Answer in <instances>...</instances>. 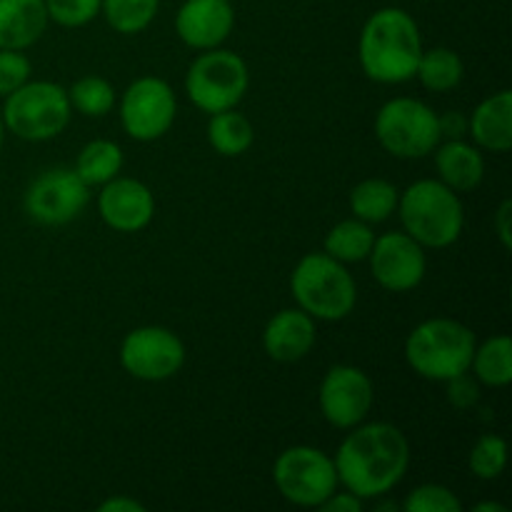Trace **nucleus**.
Segmentation results:
<instances>
[{
  "mask_svg": "<svg viewBox=\"0 0 512 512\" xmlns=\"http://www.w3.org/2000/svg\"><path fill=\"white\" fill-rule=\"evenodd\" d=\"M353 433L335 453L338 483L360 500L380 498L398 488L410 465V445L403 430L390 423H368Z\"/></svg>",
  "mask_w": 512,
  "mask_h": 512,
  "instance_id": "obj_1",
  "label": "nucleus"
},
{
  "mask_svg": "<svg viewBox=\"0 0 512 512\" xmlns=\"http://www.w3.org/2000/svg\"><path fill=\"white\" fill-rule=\"evenodd\" d=\"M423 38L413 15L403 8H380L360 30V68L370 80L400 85L415 78Z\"/></svg>",
  "mask_w": 512,
  "mask_h": 512,
  "instance_id": "obj_2",
  "label": "nucleus"
},
{
  "mask_svg": "<svg viewBox=\"0 0 512 512\" xmlns=\"http://www.w3.org/2000/svg\"><path fill=\"white\" fill-rule=\"evenodd\" d=\"M403 230L423 248H448L465 228V210L458 193L440 180H418L398 198Z\"/></svg>",
  "mask_w": 512,
  "mask_h": 512,
  "instance_id": "obj_3",
  "label": "nucleus"
},
{
  "mask_svg": "<svg viewBox=\"0 0 512 512\" xmlns=\"http://www.w3.org/2000/svg\"><path fill=\"white\" fill-rule=\"evenodd\" d=\"M475 333L453 318H430L405 340V360L425 380L448 383L468 373L475 355Z\"/></svg>",
  "mask_w": 512,
  "mask_h": 512,
  "instance_id": "obj_4",
  "label": "nucleus"
},
{
  "mask_svg": "<svg viewBox=\"0 0 512 512\" xmlns=\"http://www.w3.org/2000/svg\"><path fill=\"white\" fill-rule=\"evenodd\" d=\"M290 290L300 310L313 320L338 323L353 313L358 288L345 263L328 253H308L290 275Z\"/></svg>",
  "mask_w": 512,
  "mask_h": 512,
  "instance_id": "obj_5",
  "label": "nucleus"
},
{
  "mask_svg": "<svg viewBox=\"0 0 512 512\" xmlns=\"http://www.w3.org/2000/svg\"><path fill=\"white\" fill-rule=\"evenodd\" d=\"M70 105L68 90L50 80H28L5 95L3 125L5 130L28 143H43L53 140L68 128Z\"/></svg>",
  "mask_w": 512,
  "mask_h": 512,
  "instance_id": "obj_6",
  "label": "nucleus"
},
{
  "mask_svg": "<svg viewBox=\"0 0 512 512\" xmlns=\"http://www.w3.org/2000/svg\"><path fill=\"white\" fill-rule=\"evenodd\" d=\"M375 138L385 153L418 160L440 145L438 113L418 98H393L375 115Z\"/></svg>",
  "mask_w": 512,
  "mask_h": 512,
  "instance_id": "obj_7",
  "label": "nucleus"
},
{
  "mask_svg": "<svg viewBox=\"0 0 512 512\" xmlns=\"http://www.w3.org/2000/svg\"><path fill=\"white\" fill-rule=\"evenodd\" d=\"M248 85L250 73L245 60L233 50L223 48L203 50L185 75L188 98L195 108L210 115L235 108L248 93Z\"/></svg>",
  "mask_w": 512,
  "mask_h": 512,
  "instance_id": "obj_8",
  "label": "nucleus"
},
{
  "mask_svg": "<svg viewBox=\"0 0 512 512\" xmlns=\"http://www.w3.org/2000/svg\"><path fill=\"white\" fill-rule=\"evenodd\" d=\"M278 493L298 508H320L338 490V473L328 453L310 445L283 450L273 465Z\"/></svg>",
  "mask_w": 512,
  "mask_h": 512,
  "instance_id": "obj_9",
  "label": "nucleus"
},
{
  "mask_svg": "<svg viewBox=\"0 0 512 512\" xmlns=\"http://www.w3.org/2000/svg\"><path fill=\"white\" fill-rule=\"evenodd\" d=\"M178 100L163 78H138L125 88L120 98V123L138 143H153L163 138L175 123Z\"/></svg>",
  "mask_w": 512,
  "mask_h": 512,
  "instance_id": "obj_10",
  "label": "nucleus"
},
{
  "mask_svg": "<svg viewBox=\"0 0 512 512\" xmlns=\"http://www.w3.org/2000/svg\"><path fill=\"white\" fill-rule=\"evenodd\" d=\"M185 363V345L173 330L160 325L130 330L120 345V365L133 378L160 383L180 373Z\"/></svg>",
  "mask_w": 512,
  "mask_h": 512,
  "instance_id": "obj_11",
  "label": "nucleus"
},
{
  "mask_svg": "<svg viewBox=\"0 0 512 512\" xmlns=\"http://www.w3.org/2000/svg\"><path fill=\"white\" fill-rule=\"evenodd\" d=\"M90 200V188L73 168L40 173L25 190V213L40 225H65L78 218Z\"/></svg>",
  "mask_w": 512,
  "mask_h": 512,
  "instance_id": "obj_12",
  "label": "nucleus"
},
{
  "mask_svg": "<svg viewBox=\"0 0 512 512\" xmlns=\"http://www.w3.org/2000/svg\"><path fill=\"white\" fill-rule=\"evenodd\" d=\"M373 380L353 365H333L320 383V413L333 428L350 430L368 418L373 408Z\"/></svg>",
  "mask_w": 512,
  "mask_h": 512,
  "instance_id": "obj_13",
  "label": "nucleus"
},
{
  "mask_svg": "<svg viewBox=\"0 0 512 512\" xmlns=\"http://www.w3.org/2000/svg\"><path fill=\"white\" fill-rule=\"evenodd\" d=\"M368 260L373 278L378 280L380 288L390 290V293L415 290L423 283L425 270H428L425 248L418 240L410 238L405 230H395V233L375 238Z\"/></svg>",
  "mask_w": 512,
  "mask_h": 512,
  "instance_id": "obj_14",
  "label": "nucleus"
},
{
  "mask_svg": "<svg viewBox=\"0 0 512 512\" xmlns=\"http://www.w3.org/2000/svg\"><path fill=\"white\" fill-rule=\"evenodd\" d=\"M98 213L108 228L118 233H138L155 215V198L145 183L135 178H113L100 185Z\"/></svg>",
  "mask_w": 512,
  "mask_h": 512,
  "instance_id": "obj_15",
  "label": "nucleus"
},
{
  "mask_svg": "<svg viewBox=\"0 0 512 512\" xmlns=\"http://www.w3.org/2000/svg\"><path fill=\"white\" fill-rule=\"evenodd\" d=\"M233 28L235 13L230 0H185L175 15V33L195 50L220 48Z\"/></svg>",
  "mask_w": 512,
  "mask_h": 512,
  "instance_id": "obj_16",
  "label": "nucleus"
},
{
  "mask_svg": "<svg viewBox=\"0 0 512 512\" xmlns=\"http://www.w3.org/2000/svg\"><path fill=\"white\" fill-rule=\"evenodd\" d=\"M315 333V320L305 310L285 308L265 325L263 348L278 363H295L313 350Z\"/></svg>",
  "mask_w": 512,
  "mask_h": 512,
  "instance_id": "obj_17",
  "label": "nucleus"
},
{
  "mask_svg": "<svg viewBox=\"0 0 512 512\" xmlns=\"http://www.w3.org/2000/svg\"><path fill=\"white\" fill-rule=\"evenodd\" d=\"M475 145L490 153H508L512 148V93L498 90L488 95L468 118Z\"/></svg>",
  "mask_w": 512,
  "mask_h": 512,
  "instance_id": "obj_18",
  "label": "nucleus"
},
{
  "mask_svg": "<svg viewBox=\"0 0 512 512\" xmlns=\"http://www.w3.org/2000/svg\"><path fill=\"white\" fill-rule=\"evenodd\" d=\"M435 168H438L440 183L448 185L455 193L475 190L485 178V158L478 145L468 143L465 138L445 140L433 150Z\"/></svg>",
  "mask_w": 512,
  "mask_h": 512,
  "instance_id": "obj_19",
  "label": "nucleus"
},
{
  "mask_svg": "<svg viewBox=\"0 0 512 512\" xmlns=\"http://www.w3.org/2000/svg\"><path fill=\"white\" fill-rule=\"evenodd\" d=\"M48 23L43 0H0V48H30L43 38Z\"/></svg>",
  "mask_w": 512,
  "mask_h": 512,
  "instance_id": "obj_20",
  "label": "nucleus"
},
{
  "mask_svg": "<svg viewBox=\"0 0 512 512\" xmlns=\"http://www.w3.org/2000/svg\"><path fill=\"white\" fill-rule=\"evenodd\" d=\"M398 188L390 180L383 178H368L360 180L353 190H350V210L363 223H383L390 215L398 210Z\"/></svg>",
  "mask_w": 512,
  "mask_h": 512,
  "instance_id": "obj_21",
  "label": "nucleus"
},
{
  "mask_svg": "<svg viewBox=\"0 0 512 512\" xmlns=\"http://www.w3.org/2000/svg\"><path fill=\"white\" fill-rule=\"evenodd\" d=\"M75 173L88 188L93 185H105L113 178H118L123 170V148L113 140H90L75 160Z\"/></svg>",
  "mask_w": 512,
  "mask_h": 512,
  "instance_id": "obj_22",
  "label": "nucleus"
},
{
  "mask_svg": "<svg viewBox=\"0 0 512 512\" xmlns=\"http://www.w3.org/2000/svg\"><path fill=\"white\" fill-rule=\"evenodd\" d=\"M253 138V123L243 113H235V108L210 115L208 143L213 145L215 153L225 155V158H238V155L248 153Z\"/></svg>",
  "mask_w": 512,
  "mask_h": 512,
  "instance_id": "obj_23",
  "label": "nucleus"
},
{
  "mask_svg": "<svg viewBox=\"0 0 512 512\" xmlns=\"http://www.w3.org/2000/svg\"><path fill=\"white\" fill-rule=\"evenodd\" d=\"M375 233L370 228V223H363L358 218L340 220L328 235H325L323 253H328L330 258L340 260V263H360V260H368L370 250H373Z\"/></svg>",
  "mask_w": 512,
  "mask_h": 512,
  "instance_id": "obj_24",
  "label": "nucleus"
},
{
  "mask_svg": "<svg viewBox=\"0 0 512 512\" xmlns=\"http://www.w3.org/2000/svg\"><path fill=\"white\" fill-rule=\"evenodd\" d=\"M475 378L488 388H505L512 380V340L508 335H493L483 345H475L473 355Z\"/></svg>",
  "mask_w": 512,
  "mask_h": 512,
  "instance_id": "obj_25",
  "label": "nucleus"
},
{
  "mask_svg": "<svg viewBox=\"0 0 512 512\" xmlns=\"http://www.w3.org/2000/svg\"><path fill=\"white\" fill-rule=\"evenodd\" d=\"M465 75V65L460 55L450 48H433L423 50L418 60V70L415 78L423 83V88L433 90V93H448L460 85Z\"/></svg>",
  "mask_w": 512,
  "mask_h": 512,
  "instance_id": "obj_26",
  "label": "nucleus"
},
{
  "mask_svg": "<svg viewBox=\"0 0 512 512\" xmlns=\"http://www.w3.org/2000/svg\"><path fill=\"white\" fill-rule=\"evenodd\" d=\"M160 0H103L100 13L105 15L110 28L120 35L143 33L155 20Z\"/></svg>",
  "mask_w": 512,
  "mask_h": 512,
  "instance_id": "obj_27",
  "label": "nucleus"
},
{
  "mask_svg": "<svg viewBox=\"0 0 512 512\" xmlns=\"http://www.w3.org/2000/svg\"><path fill=\"white\" fill-rule=\"evenodd\" d=\"M70 105L85 118H103L115 105V88L100 75H85L68 90Z\"/></svg>",
  "mask_w": 512,
  "mask_h": 512,
  "instance_id": "obj_28",
  "label": "nucleus"
},
{
  "mask_svg": "<svg viewBox=\"0 0 512 512\" xmlns=\"http://www.w3.org/2000/svg\"><path fill=\"white\" fill-rule=\"evenodd\" d=\"M470 473L480 480H498L508 465V443L500 435H483L470 450Z\"/></svg>",
  "mask_w": 512,
  "mask_h": 512,
  "instance_id": "obj_29",
  "label": "nucleus"
},
{
  "mask_svg": "<svg viewBox=\"0 0 512 512\" xmlns=\"http://www.w3.org/2000/svg\"><path fill=\"white\" fill-rule=\"evenodd\" d=\"M405 512H460L463 510V503L458 500V495L453 493L445 485H420L415 488L408 498L400 505Z\"/></svg>",
  "mask_w": 512,
  "mask_h": 512,
  "instance_id": "obj_30",
  "label": "nucleus"
},
{
  "mask_svg": "<svg viewBox=\"0 0 512 512\" xmlns=\"http://www.w3.org/2000/svg\"><path fill=\"white\" fill-rule=\"evenodd\" d=\"M48 18L63 28H83L100 15L103 0H43Z\"/></svg>",
  "mask_w": 512,
  "mask_h": 512,
  "instance_id": "obj_31",
  "label": "nucleus"
},
{
  "mask_svg": "<svg viewBox=\"0 0 512 512\" xmlns=\"http://www.w3.org/2000/svg\"><path fill=\"white\" fill-rule=\"evenodd\" d=\"M33 65L20 50H3L0 48V98L18 90L20 85L28 83Z\"/></svg>",
  "mask_w": 512,
  "mask_h": 512,
  "instance_id": "obj_32",
  "label": "nucleus"
},
{
  "mask_svg": "<svg viewBox=\"0 0 512 512\" xmlns=\"http://www.w3.org/2000/svg\"><path fill=\"white\" fill-rule=\"evenodd\" d=\"M448 400L455 408L465 410L480 400V388L475 380L468 378V373L458 375V378L448 380Z\"/></svg>",
  "mask_w": 512,
  "mask_h": 512,
  "instance_id": "obj_33",
  "label": "nucleus"
},
{
  "mask_svg": "<svg viewBox=\"0 0 512 512\" xmlns=\"http://www.w3.org/2000/svg\"><path fill=\"white\" fill-rule=\"evenodd\" d=\"M438 125H440V138L445 140L465 138V133H468V118H465L460 110H450V113L438 115Z\"/></svg>",
  "mask_w": 512,
  "mask_h": 512,
  "instance_id": "obj_34",
  "label": "nucleus"
},
{
  "mask_svg": "<svg viewBox=\"0 0 512 512\" xmlns=\"http://www.w3.org/2000/svg\"><path fill=\"white\" fill-rule=\"evenodd\" d=\"M363 503L365 500H360L358 495H353L350 490H345V493H338V490H335V493L330 495L323 505H320V510H325V512H363Z\"/></svg>",
  "mask_w": 512,
  "mask_h": 512,
  "instance_id": "obj_35",
  "label": "nucleus"
},
{
  "mask_svg": "<svg viewBox=\"0 0 512 512\" xmlns=\"http://www.w3.org/2000/svg\"><path fill=\"white\" fill-rule=\"evenodd\" d=\"M510 220H512V203H510V200H503V203H500V208H498V213H495L493 228H495V233H498L500 245H503L505 250L512 248V235H510L512 225H510Z\"/></svg>",
  "mask_w": 512,
  "mask_h": 512,
  "instance_id": "obj_36",
  "label": "nucleus"
},
{
  "mask_svg": "<svg viewBox=\"0 0 512 512\" xmlns=\"http://www.w3.org/2000/svg\"><path fill=\"white\" fill-rule=\"evenodd\" d=\"M100 512H145V505L138 503V500L128 498V495H115V498H108L105 503L98 505Z\"/></svg>",
  "mask_w": 512,
  "mask_h": 512,
  "instance_id": "obj_37",
  "label": "nucleus"
},
{
  "mask_svg": "<svg viewBox=\"0 0 512 512\" xmlns=\"http://www.w3.org/2000/svg\"><path fill=\"white\" fill-rule=\"evenodd\" d=\"M475 512H508V508L500 503H478L475 505Z\"/></svg>",
  "mask_w": 512,
  "mask_h": 512,
  "instance_id": "obj_38",
  "label": "nucleus"
},
{
  "mask_svg": "<svg viewBox=\"0 0 512 512\" xmlns=\"http://www.w3.org/2000/svg\"><path fill=\"white\" fill-rule=\"evenodd\" d=\"M375 510H403V508H400V505L398 503H393V500H388V503H380V505H375Z\"/></svg>",
  "mask_w": 512,
  "mask_h": 512,
  "instance_id": "obj_39",
  "label": "nucleus"
},
{
  "mask_svg": "<svg viewBox=\"0 0 512 512\" xmlns=\"http://www.w3.org/2000/svg\"><path fill=\"white\" fill-rule=\"evenodd\" d=\"M3 138H5V125H3V115H0V148H3Z\"/></svg>",
  "mask_w": 512,
  "mask_h": 512,
  "instance_id": "obj_40",
  "label": "nucleus"
},
{
  "mask_svg": "<svg viewBox=\"0 0 512 512\" xmlns=\"http://www.w3.org/2000/svg\"><path fill=\"white\" fill-rule=\"evenodd\" d=\"M230 3H233V0H230Z\"/></svg>",
  "mask_w": 512,
  "mask_h": 512,
  "instance_id": "obj_41",
  "label": "nucleus"
}]
</instances>
